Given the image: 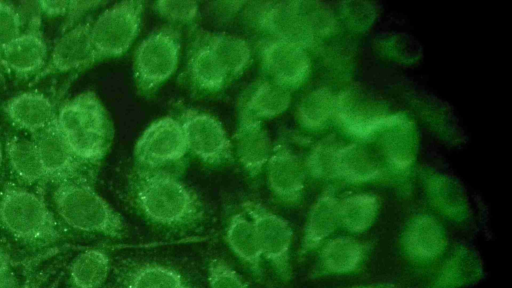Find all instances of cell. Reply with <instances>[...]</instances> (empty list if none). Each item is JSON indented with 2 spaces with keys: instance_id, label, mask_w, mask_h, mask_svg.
<instances>
[{
  "instance_id": "1",
  "label": "cell",
  "mask_w": 512,
  "mask_h": 288,
  "mask_svg": "<svg viewBox=\"0 0 512 288\" xmlns=\"http://www.w3.org/2000/svg\"><path fill=\"white\" fill-rule=\"evenodd\" d=\"M130 195L139 213L164 230L190 231L200 226L205 218L201 199L170 171L138 168Z\"/></svg>"
},
{
  "instance_id": "2",
  "label": "cell",
  "mask_w": 512,
  "mask_h": 288,
  "mask_svg": "<svg viewBox=\"0 0 512 288\" xmlns=\"http://www.w3.org/2000/svg\"><path fill=\"white\" fill-rule=\"evenodd\" d=\"M243 18L264 36L312 47L317 38L335 29L330 8L319 1L283 0L247 2Z\"/></svg>"
},
{
  "instance_id": "3",
  "label": "cell",
  "mask_w": 512,
  "mask_h": 288,
  "mask_svg": "<svg viewBox=\"0 0 512 288\" xmlns=\"http://www.w3.org/2000/svg\"><path fill=\"white\" fill-rule=\"evenodd\" d=\"M72 153L82 162H99L107 153L113 137L107 112L91 91L66 102L56 116Z\"/></svg>"
},
{
  "instance_id": "4",
  "label": "cell",
  "mask_w": 512,
  "mask_h": 288,
  "mask_svg": "<svg viewBox=\"0 0 512 288\" xmlns=\"http://www.w3.org/2000/svg\"><path fill=\"white\" fill-rule=\"evenodd\" d=\"M53 201L58 215L73 229L113 239H121L127 232L121 215L80 178L60 181Z\"/></svg>"
},
{
  "instance_id": "5",
  "label": "cell",
  "mask_w": 512,
  "mask_h": 288,
  "mask_svg": "<svg viewBox=\"0 0 512 288\" xmlns=\"http://www.w3.org/2000/svg\"><path fill=\"white\" fill-rule=\"evenodd\" d=\"M0 224L28 244H47L60 237L57 221L44 200L20 187L10 186L2 192Z\"/></svg>"
},
{
  "instance_id": "6",
  "label": "cell",
  "mask_w": 512,
  "mask_h": 288,
  "mask_svg": "<svg viewBox=\"0 0 512 288\" xmlns=\"http://www.w3.org/2000/svg\"><path fill=\"white\" fill-rule=\"evenodd\" d=\"M181 47V33L172 26L158 28L142 39L133 57V77L142 94L154 93L173 76Z\"/></svg>"
},
{
  "instance_id": "7",
  "label": "cell",
  "mask_w": 512,
  "mask_h": 288,
  "mask_svg": "<svg viewBox=\"0 0 512 288\" xmlns=\"http://www.w3.org/2000/svg\"><path fill=\"white\" fill-rule=\"evenodd\" d=\"M144 13V2L124 0L112 4L92 22L91 39L97 59L125 54L136 39Z\"/></svg>"
},
{
  "instance_id": "8",
  "label": "cell",
  "mask_w": 512,
  "mask_h": 288,
  "mask_svg": "<svg viewBox=\"0 0 512 288\" xmlns=\"http://www.w3.org/2000/svg\"><path fill=\"white\" fill-rule=\"evenodd\" d=\"M188 148L178 119L164 116L148 125L137 139L133 157L139 169L166 170L179 165Z\"/></svg>"
},
{
  "instance_id": "9",
  "label": "cell",
  "mask_w": 512,
  "mask_h": 288,
  "mask_svg": "<svg viewBox=\"0 0 512 288\" xmlns=\"http://www.w3.org/2000/svg\"><path fill=\"white\" fill-rule=\"evenodd\" d=\"M334 115L346 132L360 138L371 137L405 117L391 113L383 101L360 87L336 95Z\"/></svg>"
},
{
  "instance_id": "10",
  "label": "cell",
  "mask_w": 512,
  "mask_h": 288,
  "mask_svg": "<svg viewBox=\"0 0 512 288\" xmlns=\"http://www.w3.org/2000/svg\"><path fill=\"white\" fill-rule=\"evenodd\" d=\"M242 211L254 226L263 259L282 281H290L293 230L289 222L255 200L244 201Z\"/></svg>"
},
{
  "instance_id": "11",
  "label": "cell",
  "mask_w": 512,
  "mask_h": 288,
  "mask_svg": "<svg viewBox=\"0 0 512 288\" xmlns=\"http://www.w3.org/2000/svg\"><path fill=\"white\" fill-rule=\"evenodd\" d=\"M178 120L188 152L201 162L219 166L234 159L232 141L217 118L203 111L186 109Z\"/></svg>"
},
{
  "instance_id": "12",
  "label": "cell",
  "mask_w": 512,
  "mask_h": 288,
  "mask_svg": "<svg viewBox=\"0 0 512 288\" xmlns=\"http://www.w3.org/2000/svg\"><path fill=\"white\" fill-rule=\"evenodd\" d=\"M257 53L267 79L291 92L309 76L310 58L301 46L263 36L257 42Z\"/></svg>"
},
{
  "instance_id": "13",
  "label": "cell",
  "mask_w": 512,
  "mask_h": 288,
  "mask_svg": "<svg viewBox=\"0 0 512 288\" xmlns=\"http://www.w3.org/2000/svg\"><path fill=\"white\" fill-rule=\"evenodd\" d=\"M231 141L234 156L242 169L250 178L258 177L266 167L274 145L263 121L240 108Z\"/></svg>"
},
{
  "instance_id": "14",
  "label": "cell",
  "mask_w": 512,
  "mask_h": 288,
  "mask_svg": "<svg viewBox=\"0 0 512 288\" xmlns=\"http://www.w3.org/2000/svg\"><path fill=\"white\" fill-rule=\"evenodd\" d=\"M265 168L269 189L277 199L287 204L300 200L305 186V163L286 143L273 145Z\"/></svg>"
},
{
  "instance_id": "15",
  "label": "cell",
  "mask_w": 512,
  "mask_h": 288,
  "mask_svg": "<svg viewBox=\"0 0 512 288\" xmlns=\"http://www.w3.org/2000/svg\"><path fill=\"white\" fill-rule=\"evenodd\" d=\"M33 135L45 178L60 181L76 178L83 163L72 153L57 125L56 118L47 127Z\"/></svg>"
},
{
  "instance_id": "16",
  "label": "cell",
  "mask_w": 512,
  "mask_h": 288,
  "mask_svg": "<svg viewBox=\"0 0 512 288\" xmlns=\"http://www.w3.org/2000/svg\"><path fill=\"white\" fill-rule=\"evenodd\" d=\"M91 21L75 24L56 42L46 73L68 72L98 61L91 39Z\"/></svg>"
},
{
  "instance_id": "17",
  "label": "cell",
  "mask_w": 512,
  "mask_h": 288,
  "mask_svg": "<svg viewBox=\"0 0 512 288\" xmlns=\"http://www.w3.org/2000/svg\"><path fill=\"white\" fill-rule=\"evenodd\" d=\"M401 245L409 258L426 262L443 254L447 238L443 227L435 218L421 214L406 225L401 235Z\"/></svg>"
},
{
  "instance_id": "18",
  "label": "cell",
  "mask_w": 512,
  "mask_h": 288,
  "mask_svg": "<svg viewBox=\"0 0 512 288\" xmlns=\"http://www.w3.org/2000/svg\"><path fill=\"white\" fill-rule=\"evenodd\" d=\"M116 282L119 288H194L177 269L151 261L121 266Z\"/></svg>"
},
{
  "instance_id": "19",
  "label": "cell",
  "mask_w": 512,
  "mask_h": 288,
  "mask_svg": "<svg viewBox=\"0 0 512 288\" xmlns=\"http://www.w3.org/2000/svg\"><path fill=\"white\" fill-rule=\"evenodd\" d=\"M225 241L233 254L262 280L264 259L254 226L243 211L232 214L228 219Z\"/></svg>"
},
{
  "instance_id": "20",
  "label": "cell",
  "mask_w": 512,
  "mask_h": 288,
  "mask_svg": "<svg viewBox=\"0 0 512 288\" xmlns=\"http://www.w3.org/2000/svg\"><path fill=\"white\" fill-rule=\"evenodd\" d=\"M338 202L334 190L330 187L314 202L305 223L299 249L300 256L317 249L336 229L339 224Z\"/></svg>"
},
{
  "instance_id": "21",
  "label": "cell",
  "mask_w": 512,
  "mask_h": 288,
  "mask_svg": "<svg viewBox=\"0 0 512 288\" xmlns=\"http://www.w3.org/2000/svg\"><path fill=\"white\" fill-rule=\"evenodd\" d=\"M482 261L475 250L459 246L440 267L427 288H462L483 277Z\"/></svg>"
},
{
  "instance_id": "22",
  "label": "cell",
  "mask_w": 512,
  "mask_h": 288,
  "mask_svg": "<svg viewBox=\"0 0 512 288\" xmlns=\"http://www.w3.org/2000/svg\"><path fill=\"white\" fill-rule=\"evenodd\" d=\"M187 72L191 83L208 94L220 92L230 81L225 69L198 35L189 51Z\"/></svg>"
},
{
  "instance_id": "23",
  "label": "cell",
  "mask_w": 512,
  "mask_h": 288,
  "mask_svg": "<svg viewBox=\"0 0 512 288\" xmlns=\"http://www.w3.org/2000/svg\"><path fill=\"white\" fill-rule=\"evenodd\" d=\"M368 245L348 236L326 242L320 253L315 274H347L355 271L366 257Z\"/></svg>"
},
{
  "instance_id": "24",
  "label": "cell",
  "mask_w": 512,
  "mask_h": 288,
  "mask_svg": "<svg viewBox=\"0 0 512 288\" xmlns=\"http://www.w3.org/2000/svg\"><path fill=\"white\" fill-rule=\"evenodd\" d=\"M225 69L230 81L240 77L252 61V48L243 37L226 32L202 31L198 34Z\"/></svg>"
},
{
  "instance_id": "25",
  "label": "cell",
  "mask_w": 512,
  "mask_h": 288,
  "mask_svg": "<svg viewBox=\"0 0 512 288\" xmlns=\"http://www.w3.org/2000/svg\"><path fill=\"white\" fill-rule=\"evenodd\" d=\"M5 112L16 126L33 134L56 118L51 101L37 92H24L12 97L5 105Z\"/></svg>"
},
{
  "instance_id": "26",
  "label": "cell",
  "mask_w": 512,
  "mask_h": 288,
  "mask_svg": "<svg viewBox=\"0 0 512 288\" xmlns=\"http://www.w3.org/2000/svg\"><path fill=\"white\" fill-rule=\"evenodd\" d=\"M2 62L18 74L34 73L44 65L47 46L42 36L35 30L21 33L1 52Z\"/></svg>"
},
{
  "instance_id": "27",
  "label": "cell",
  "mask_w": 512,
  "mask_h": 288,
  "mask_svg": "<svg viewBox=\"0 0 512 288\" xmlns=\"http://www.w3.org/2000/svg\"><path fill=\"white\" fill-rule=\"evenodd\" d=\"M291 93L266 78L252 86L240 108L261 121L272 119L288 109L292 98Z\"/></svg>"
},
{
  "instance_id": "28",
  "label": "cell",
  "mask_w": 512,
  "mask_h": 288,
  "mask_svg": "<svg viewBox=\"0 0 512 288\" xmlns=\"http://www.w3.org/2000/svg\"><path fill=\"white\" fill-rule=\"evenodd\" d=\"M381 174L378 160L361 144L342 145L337 155V178L357 183L376 179Z\"/></svg>"
},
{
  "instance_id": "29",
  "label": "cell",
  "mask_w": 512,
  "mask_h": 288,
  "mask_svg": "<svg viewBox=\"0 0 512 288\" xmlns=\"http://www.w3.org/2000/svg\"><path fill=\"white\" fill-rule=\"evenodd\" d=\"M110 258L101 249L91 248L75 257L70 279L76 288H100L108 278Z\"/></svg>"
},
{
  "instance_id": "30",
  "label": "cell",
  "mask_w": 512,
  "mask_h": 288,
  "mask_svg": "<svg viewBox=\"0 0 512 288\" xmlns=\"http://www.w3.org/2000/svg\"><path fill=\"white\" fill-rule=\"evenodd\" d=\"M379 208L375 195L368 193L353 194L338 202V219L346 230L360 233L374 222Z\"/></svg>"
},
{
  "instance_id": "31",
  "label": "cell",
  "mask_w": 512,
  "mask_h": 288,
  "mask_svg": "<svg viewBox=\"0 0 512 288\" xmlns=\"http://www.w3.org/2000/svg\"><path fill=\"white\" fill-rule=\"evenodd\" d=\"M6 153L11 168L24 182L32 184L45 178L38 148L33 140L13 137L7 142Z\"/></svg>"
},
{
  "instance_id": "32",
  "label": "cell",
  "mask_w": 512,
  "mask_h": 288,
  "mask_svg": "<svg viewBox=\"0 0 512 288\" xmlns=\"http://www.w3.org/2000/svg\"><path fill=\"white\" fill-rule=\"evenodd\" d=\"M336 95L319 87L305 94L297 107L300 124L307 129H320L334 115Z\"/></svg>"
},
{
  "instance_id": "33",
  "label": "cell",
  "mask_w": 512,
  "mask_h": 288,
  "mask_svg": "<svg viewBox=\"0 0 512 288\" xmlns=\"http://www.w3.org/2000/svg\"><path fill=\"white\" fill-rule=\"evenodd\" d=\"M382 131L386 132L383 149L388 161L398 169H405L414 158L412 133L406 117Z\"/></svg>"
},
{
  "instance_id": "34",
  "label": "cell",
  "mask_w": 512,
  "mask_h": 288,
  "mask_svg": "<svg viewBox=\"0 0 512 288\" xmlns=\"http://www.w3.org/2000/svg\"><path fill=\"white\" fill-rule=\"evenodd\" d=\"M341 146L333 135L319 141L304 162L306 171L319 179L337 178V155Z\"/></svg>"
},
{
  "instance_id": "35",
  "label": "cell",
  "mask_w": 512,
  "mask_h": 288,
  "mask_svg": "<svg viewBox=\"0 0 512 288\" xmlns=\"http://www.w3.org/2000/svg\"><path fill=\"white\" fill-rule=\"evenodd\" d=\"M431 201L435 206L454 219L463 218L466 211L465 199L459 187L449 179L439 177L428 183Z\"/></svg>"
},
{
  "instance_id": "36",
  "label": "cell",
  "mask_w": 512,
  "mask_h": 288,
  "mask_svg": "<svg viewBox=\"0 0 512 288\" xmlns=\"http://www.w3.org/2000/svg\"><path fill=\"white\" fill-rule=\"evenodd\" d=\"M155 13L162 19L177 24H188L199 15V2L182 0H159L152 5Z\"/></svg>"
},
{
  "instance_id": "37",
  "label": "cell",
  "mask_w": 512,
  "mask_h": 288,
  "mask_svg": "<svg viewBox=\"0 0 512 288\" xmlns=\"http://www.w3.org/2000/svg\"><path fill=\"white\" fill-rule=\"evenodd\" d=\"M207 284L208 288H248L239 273L219 257L207 262Z\"/></svg>"
},
{
  "instance_id": "38",
  "label": "cell",
  "mask_w": 512,
  "mask_h": 288,
  "mask_svg": "<svg viewBox=\"0 0 512 288\" xmlns=\"http://www.w3.org/2000/svg\"><path fill=\"white\" fill-rule=\"evenodd\" d=\"M21 25V16L16 8L8 2L0 1V54L22 33Z\"/></svg>"
},
{
  "instance_id": "39",
  "label": "cell",
  "mask_w": 512,
  "mask_h": 288,
  "mask_svg": "<svg viewBox=\"0 0 512 288\" xmlns=\"http://www.w3.org/2000/svg\"><path fill=\"white\" fill-rule=\"evenodd\" d=\"M351 7L344 6L343 11L347 18H349V24L354 26L369 25L374 18V9L369 3L362 6V2H357V7H354L353 2H348Z\"/></svg>"
},
{
  "instance_id": "40",
  "label": "cell",
  "mask_w": 512,
  "mask_h": 288,
  "mask_svg": "<svg viewBox=\"0 0 512 288\" xmlns=\"http://www.w3.org/2000/svg\"><path fill=\"white\" fill-rule=\"evenodd\" d=\"M70 1L66 0H44L38 1L37 5L41 12L47 16H64L69 9Z\"/></svg>"
},
{
  "instance_id": "41",
  "label": "cell",
  "mask_w": 512,
  "mask_h": 288,
  "mask_svg": "<svg viewBox=\"0 0 512 288\" xmlns=\"http://www.w3.org/2000/svg\"><path fill=\"white\" fill-rule=\"evenodd\" d=\"M10 256L3 247L0 246V279L9 272Z\"/></svg>"
},
{
  "instance_id": "42",
  "label": "cell",
  "mask_w": 512,
  "mask_h": 288,
  "mask_svg": "<svg viewBox=\"0 0 512 288\" xmlns=\"http://www.w3.org/2000/svg\"><path fill=\"white\" fill-rule=\"evenodd\" d=\"M350 288H391L390 286L386 285H361V286H355Z\"/></svg>"
},
{
  "instance_id": "43",
  "label": "cell",
  "mask_w": 512,
  "mask_h": 288,
  "mask_svg": "<svg viewBox=\"0 0 512 288\" xmlns=\"http://www.w3.org/2000/svg\"><path fill=\"white\" fill-rule=\"evenodd\" d=\"M37 286H38V284L35 281H30V282L25 283L24 285H22L19 288H37Z\"/></svg>"
},
{
  "instance_id": "44",
  "label": "cell",
  "mask_w": 512,
  "mask_h": 288,
  "mask_svg": "<svg viewBox=\"0 0 512 288\" xmlns=\"http://www.w3.org/2000/svg\"><path fill=\"white\" fill-rule=\"evenodd\" d=\"M2 163H3V147H2V143L0 141V169L2 167Z\"/></svg>"
}]
</instances>
